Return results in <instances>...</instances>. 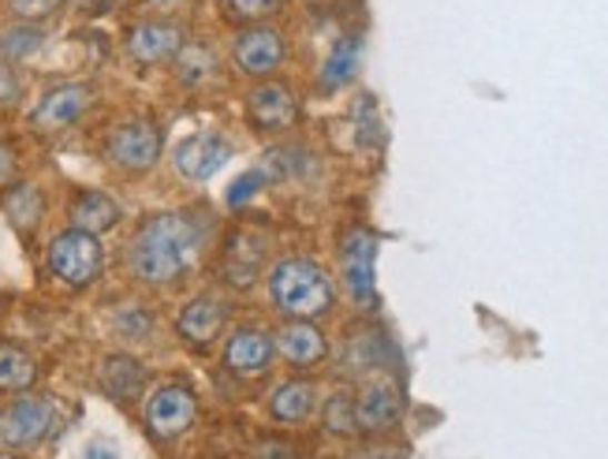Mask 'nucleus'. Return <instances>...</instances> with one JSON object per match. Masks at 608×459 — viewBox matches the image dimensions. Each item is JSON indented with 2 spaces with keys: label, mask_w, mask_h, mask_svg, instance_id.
<instances>
[{
  "label": "nucleus",
  "mask_w": 608,
  "mask_h": 459,
  "mask_svg": "<svg viewBox=\"0 0 608 459\" xmlns=\"http://www.w3.org/2000/svg\"><path fill=\"white\" fill-rule=\"evenodd\" d=\"M209 213L172 210L139 224L128 243L131 277L146 288H172L191 273L209 247Z\"/></svg>",
  "instance_id": "f257e3e1"
},
{
  "label": "nucleus",
  "mask_w": 608,
  "mask_h": 459,
  "mask_svg": "<svg viewBox=\"0 0 608 459\" xmlns=\"http://www.w3.org/2000/svg\"><path fill=\"white\" fill-rule=\"evenodd\" d=\"M269 299L288 321H318L337 307V288L313 258H280L269 273Z\"/></svg>",
  "instance_id": "f03ea898"
},
{
  "label": "nucleus",
  "mask_w": 608,
  "mask_h": 459,
  "mask_svg": "<svg viewBox=\"0 0 608 459\" xmlns=\"http://www.w3.org/2000/svg\"><path fill=\"white\" fill-rule=\"evenodd\" d=\"M49 269H52V277L64 280L68 288H90L104 269L101 239L76 232V228L60 232L49 243Z\"/></svg>",
  "instance_id": "7ed1b4c3"
},
{
  "label": "nucleus",
  "mask_w": 608,
  "mask_h": 459,
  "mask_svg": "<svg viewBox=\"0 0 608 459\" xmlns=\"http://www.w3.org/2000/svg\"><path fill=\"white\" fill-rule=\"evenodd\" d=\"M161 150H165V134L153 120L120 123V128L109 134V142H104V158H109V164L128 176L150 172L153 164L161 161Z\"/></svg>",
  "instance_id": "20e7f679"
},
{
  "label": "nucleus",
  "mask_w": 608,
  "mask_h": 459,
  "mask_svg": "<svg viewBox=\"0 0 608 459\" xmlns=\"http://www.w3.org/2000/svg\"><path fill=\"white\" fill-rule=\"evenodd\" d=\"M243 106H247L250 128H258L266 134H280L288 128H296V120L302 112L296 87H288V82H280V79H261L258 87H250Z\"/></svg>",
  "instance_id": "39448f33"
},
{
  "label": "nucleus",
  "mask_w": 608,
  "mask_h": 459,
  "mask_svg": "<svg viewBox=\"0 0 608 459\" xmlns=\"http://www.w3.org/2000/svg\"><path fill=\"white\" fill-rule=\"evenodd\" d=\"M285 60H288V38L269 23L243 27L232 41V64L258 82L285 68Z\"/></svg>",
  "instance_id": "423d86ee"
},
{
  "label": "nucleus",
  "mask_w": 608,
  "mask_h": 459,
  "mask_svg": "<svg viewBox=\"0 0 608 459\" xmlns=\"http://www.w3.org/2000/svg\"><path fill=\"white\" fill-rule=\"evenodd\" d=\"M198 400L187 385H161L150 400H146V426L157 441H176L195 426Z\"/></svg>",
  "instance_id": "0eeeda50"
},
{
  "label": "nucleus",
  "mask_w": 608,
  "mask_h": 459,
  "mask_svg": "<svg viewBox=\"0 0 608 459\" xmlns=\"http://www.w3.org/2000/svg\"><path fill=\"white\" fill-rule=\"evenodd\" d=\"M90 106H93L90 82H64V87H52L49 93H41V101L30 112V123L41 134H57L87 117Z\"/></svg>",
  "instance_id": "6e6552de"
},
{
  "label": "nucleus",
  "mask_w": 608,
  "mask_h": 459,
  "mask_svg": "<svg viewBox=\"0 0 608 459\" xmlns=\"http://www.w3.org/2000/svg\"><path fill=\"white\" fill-rule=\"evenodd\" d=\"M228 158H232V142L225 139L220 131H198L187 134V139L172 150V164L183 180L191 183H206L225 169Z\"/></svg>",
  "instance_id": "1a4fd4ad"
},
{
  "label": "nucleus",
  "mask_w": 608,
  "mask_h": 459,
  "mask_svg": "<svg viewBox=\"0 0 608 459\" xmlns=\"http://www.w3.org/2000/svg\"><path fill=\"white\" fill-rule=\"evenodd\" d=\"M52 430V403L46 396H23L0 411V445L30 448Z\"/></svg>",
  "instance_id": "9d476101"
},
{
  "label": "nucleus",
  "mask_w": 608,
  "mask_h": 459,
  "mask_svg": "<svg viewBox=\"0 0 608 459\" xmlns=\"http://www.w3.org/2000/svg\"><path fill=\"white\" fill-rule=\"evenodd\" d=\"M277 359V337L261 326L236 329L225 343V370L236 378H261Z\"/></svg>",
  "instance_id": "9b49d317"
},
{
  "label": "nucleus",
  "mask_w": 608,
  "mask_h": 459,
  "mask_svg": "<svg viewBox=\"0 0 608 459\" xmlns=\"http://www.w3.org/2000/svg\"><path fill=\"white\" fill-rule=\"evenodd\" d=\"M373 258H377V239L366 228H351L340 243V269H343V285H348L351 299L370 307L377 299L373 288Z\"/></svg>",
  "instance_id": "f8f14e48"
},
{
  "label": "nucleus",
  "mask_w": 608,
  "mask_h": 459,
  "mask_svg": "<svg viewBox=\"0 0 608 459\" xmlns=\"http://www.w3.org/2000/svg\"><path fill=\"white\" fill-rule=\"evenodd\" d=\"M183 46H187V34L180 23H172V19H150V23H139L128 34L131 60L146 68L169 64V60L180 57Z\"/></svg>",
  "instance_id": "ddd939ff"
},
{
  "label": "nucleus",
  "mask_w": 608,
  "mask_h": 459,
  "mask_svg": "<svg viewBox=\"0 0 608 459\" xmlns=\"http://www.w3.org/2000/svg\"><path fill=\"white\" fill-rule=\"evenodd\" d=\"M228 299L213 296V291H202V296H195L187 307L180 310V318H176V332L191 343V348H209L220 332L228 326Z\"/></svg>",
  "instance_id": "4468645a"
},
{
  "label": "nucleus",
  "mask_w": 608,
  "mask_h": 459,
  "mask_svg": "<svg viewBox=\"0 0 608 459\" xmlns=\"http://www.w3.org/2000/svg\"><path fill=\"white\" fill-rule=\"evenodd\" d=\"M272 337H277V355L288 367L307 370L329 359V337L318 329V321H285Z\"/></svg>",
  "instance_id": "2eb2a0df"
},
{
  "label": "nucleus",
  "mask_w": 608,
  "mask_h": 459,
  "mask_svg": "<svg viewBox=\"0 0 608 459\" xmlns=\"http://www.w3.org/2000/svg\"><path fill=\"white\" fill-rule=\"evenodd\" d=\"M400 415H403V400L389 381L366 385L359 400H355V422H359L362 433L392 430V426L400 422Z\"/></svg>",
  "instance_id": "dca6fc26"
},
{
  "label": "nucleus",
  "mask_w": 608,
  "mask_h": 459,
  "mask_svg": "<svg viewBox=\"0 0 608 459\" xmlns=\"http://www.w3.org/2000/svg\"><path fill=\"white\" fill-rule=\"evenodd\" d=\"M266 262V236L258 232H236L225 250V285L250 288Z\"/></svg>",
  "instance_id": "f3484780"
},
{
  "label": "nucleus",
  "mask_w": 608,
  "mask_h": 459,
  "mask_svg": "<svg viewBox=\"0 0 608 459\" xmlns=\"http://www.w3.org/2000/svg\"><path fill=\"white\" fill-rule=\"evenodd\" d=\"M71 228L76 232H87V236H101V232H112L120 221H123V210L112 194L104 191H82L76 202H71Z\"/></svg>",
  "instance_id": "a211bd4d"
},
{
  "label": "nucleus",
  "mask_w": 608,
  "mask_h": 459,
  "mask_svg": "<svg viewBox=\"0 0 608 459\" xmlns=\"http://www.w3.org/2000/svg\"><path fill=\"white\" fill-rule=\"evenodd\" d=\"M318 411V389L313 381H280L269 392V419L280 426H299Z\"/></svg>",
  "instance_id": "6ab92c4d"
},
{
  "label": "nucleus",
  "mask_w": 608,
  "mask_h": 459,
  "mask_svg": "<svg viewBox=\"0 0 608 459\" xmlns=\"http://www.w3.org/2000/svg\"><path fill=\"white\" fill-rule=\"evenodd\" d=\"M98 378H101V389L117 403H131L146 392V367L139 359H131V355H109V359H101Z\"/></svg>",
  "instance_id": "aec40b11"
},
{
  "label": "nucleus",
  "mask_w": 608,
  "mask_h": 459,
  "mask_svg": "<svg viewBox=\"0 0 608 459\" xmlns=\"http://www.w3.org/2000/svg\"><path fill=\"white\" fill-rule=\"evenodd\" d=\"M176 68V79L183 82L187 90H202L206 82L217 79L220 71V60H217V49L209 41H187L180 49V57L172 60Z\"/></svg>",
  "instance_id": "412c9836"
},
{
  "label": "nucleus",
  "mask_w": 608,
  "mask_h": 459,
  "mask_svg": "<svg viewBox=\"0 0 608 459\" xmlns=\"http://www.w3.org/2000/svg\"><path fill=\"white\" fill-rule=\"evenodd\" d=\"M385 362V337L381 332H355V337L343 343L340 351V373H351V378H362V373L381 370Z\"/></svg>",
  "instance_id": "4be33fe9"
},
{
  "label": "nucleus",
  "mask_w": 608,
  "mask_h": 459,
  "mask_svg": "<svg viewBox=\"0 0 608 459\" xmlns=\"http://www.w3.org/2000/svg\"><path fill=\"white\" fill-rule=\"evenodd\" d=\"M359 60H362V41L359 38H343L337 41V49L329 53L321 68V90H340L348 87L355 79V71H359Z\"/></svg>",
  "instance_id": "5701e85b"
},
{
  "label": "nucleus",
  "mask_w": 608,
  "mask_h": 459,
  "mask_svg": "<svg viewBox=\"0 0 608 459\" xmlns=\"http://www.w3.org/2000/svg\"><path fill=\"white\" fill-rule=\"evenodd\" d=\"M38 381V362L23 348L0 343V392H27Z\"/></svg>",
  "instance_id": "b1692460"
},
{
  "label": "nucleus",
  "mask_w": 608,
  "mask_h": 459,
  "mask_svg": "<svg viewBox=\"0 0 608 459\" xmlns=\"http://www.w3.org/2000/svg\"><path fill=\"white\" fill-rule=\"evenodd\" d=\"M4 213L19 232H34L41 217H46V198H41V191H34V187L16 183L4 198Z\"/></svg>",
  "instance_id": "393cba45"
},
{
  "label": "nucleus",
  "mask_w": 608,
  "mask_h": 459,
  "mask_svg": "<svg viewBox=\"0 0 608 459\" xmlns=\"http://www.w3.org/2000/svg\"><path fill=\"white\" fill-rule=\"evenodd\" d=\"M41 41H46V34H41L34 23H16V27L0 30V60H4V64H16V60L34 57L41 49Z\"/></svg>",
  "instance_id": "a878e982"
},
{
  "label": "nucleus",
  "mask_w": 608,
  "mask_h": 459,
  "mask_svg": "<svg viewBox=\"0 0 608 459\" xmlns=\"http://www.w3.org/2000/svg\"><path fill=\"white\" fill-rule=\"evenodd\" d=\"M321 422H325V433H332V437L359 433V422H355V396L332 392L321 407Z\"/></svg>",
  "instance_id": "bb28decb"
},
{
  "label": "nucleus",
  "mask_w": 608,
  "mask_h": 459,
  "mask_svg": "<svg viewBox=\"0 0 608 459\" xmlns=\"http://www.w3.org/2000/svg\"><path fill=\"white\" fill-rule=\"evenodd\" d=\"M220 4H225L228 19L247 23V27H258V23H266V19L277 16L285 0H220Z\"/></svg>",
  "instance_id": "cd10ccee"
},
{
  "label": "nucleus",
  "mask_w": 608,
  "mask_h": 459,
  "mask_svg": "<svg viewBox=\"0 0 608 459\" xmlns=\"http://www.w3.org/2000/svg\"><path fill=\"white\" fill-rule=\"evenodd\" d=\"M355 128H359V142L362 146L381 142V117H377L373 98H359V106H355Z\"/></svg>",
  "instance_id": "c85d7f7f"
},
{
  "label": "nucleus",
  "mask_w": 608,
  "mask_h": 459,
  "mask_svg": "<svg viewBox=\"0 0 608 459\" xmlns=\"http://www.w3.org/2000/svg\"><path fill=\"white\" fill-rule=\"evenodd\" d=\"M8 8H12L19 23H38V19L57 16L64 8V0H8Z\"/></svg>",
  "instance_id": "c756f323"
},
{
  "label": "nucleus",
  "mask_w": 608,
  "mask_h": 459,
  "mask_svg": "<svg viewBox=\"0 0 608 459\" xmlns=\"http://www.w3.org/2000/svg\"><path fill=\"white\" fill-rule=\"evenodd\" d=\"M19 183V153L16 146L0 142V191H12Z\"/></svg>",
  "instance_id": "7c9ffc66"
},
{
  "label": "nucleus",
  "mask_w": 608,
  "mask_h": 459,
  "mask_svg": "<svg viewBox=\"0 0 608 459\" xmlns=\"http://www.w3.org/2000/svg\"><path fill=\"white\" fill-rule=\"evenodd\" d=\"M255 459H299V448L285 441V437H266V441L258 445Z\"/></svg>",
  "instance_id": "2f4dec72"
},
{
  "label": "nucleus",
  "mask_w": 608,
  "mask_h": 459,
  "mask_svg": "<svg viewBox=\"0 0 608 459\" xmlns=\"http://www.w3.org/2000/svg\"><path fill=\"white\" fill-rule=\"evenodd\" d=\"M150 315H139V310H128V315H120L117 318V329L120 332H128V337H146V332H150Z\"/></svg>",
  "instance_id": "473e14b6"
},
{
  "label": "nucleus",
  "mask_w": 608,
  "mask_h": 459,
  "mask_svg": "<svg viewBox=\"0 0 608 459\" xmlns=\"http://www.w3.org/2000/svg\"><path fill=\"white\" fill-rule=\"evenodd\" d=\"M19 98V79H16V71L0 60V106H8V101H16Z\"/></svg>",
  "instance_id": "72a5a7b5"
},
{
  "label": "nucleus",
  "mask_w": 608,
  "mask_h": 459,
  "mask_svg": "<svg viewBox=\"0 0 608 459\" xmlns=\"http://www.w3.org/2000/svg\"><path fill=\"white\" fill-rule=\"evenodd\" d=\"M90 459H112V448H98V445H93L90 448Z\"/></svg>",
  "instance_id": "f704fd0d"
},
{
  "label": "nucleus",
  "mask_w": 608,
  "mask_h": 459,
  "mask_svg": "<svg viewBox=\"0 0 608 459\" xmlns=\"http://www.w3.org/2000/svg\"><path fill=\"white\" fill-rule=\"evenodd\" d=\"M157 4H161V8H176L180 0H157Z\"/></svg>",
  "instance_id": "c9c22d12"
},
{
  "label": "nucleus",
  "mask_w": 608,
  "mask_h": 459,
  "mask_svg": "<svg viewBox=\"0 0 608 459\" xmlns=\"http://www.w3.org/2000/svg\"><path fill=\"white\" fill-rule=\"evenodd\" d=\"M0 459H16V456H0Z\"/></svg>",
  "instance_id": "e433bc0d"
}]
</instances>
